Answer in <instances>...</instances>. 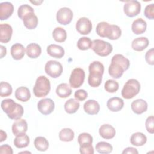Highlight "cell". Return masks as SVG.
Segmentation results:
<instances>
[{
	"instance_id": "obj_11",
	"label": "cell",
	"mask_w": 154,
	"mask_h": 154,
	"mask_svg": "<svg viewBox=\"0 0 154 154\" xmlns=\"http://www.w3.org/2000/svg\"><path fill=\"white\" fill-rule=\"evenodd\" d=\"M38 111L43 115H48L53 112L55 108L54 101L49 98H45L40 100L37 103Z\"/></svg>"
},
{
	"instance_id": "obj_44",
	"label": "cell",
	"mask_w": 154,
	"mask_h": 154,
	"mask_svg": "<svg viewBox=\"0 0 154 154\" xmlns=\"http://www.w3.org/2000/svg\"><path fill=\"white\" fill-rule=\"evenodd\" d=\"M153 122H154V117L153 116H150L147 118L145 123L146 128L147 132L152 134H153L154 132Z\"/></svg>"
},
{
	"instance_id": "obj_48",
	"label": "cell",
	"mask_w": 154,
	"mask_h": 154,
	"mask_svg": "<svg viewBox=\"0 0 154 154\" xmlns=\"http://www.w3.org/2000/svg\"><path fill=\"white\" fill-rule=\"evenodd\" d=\"M122 153H128V154H138V152L137 149L132 147H129L123 150Z\"/></svg>"
},
{
	"instance_id": "obj_46",
	"label": "cell",
	"mask_w": 154,
	"mask_h": 154,
	"mask_svg": "<svg viewBox=\"0 0 154 154\" xmlns=\"http://www.w3.org/2000/svg\"><path fill=\"white\" fill-rule=\"evenodd\" d=\"M79 152L82 154H93L94 153V149L92 145L80 147Z\"/></svg>"
},
{
	"instance_id": "obj_25",
	"label": "cell",
	"mask_w": 154,
	"mask_h": 154,
	"mask_svg": "<svg viewBox=\"0 0 154 154\" xmlns=\"http://www.w3.org/2000/svg\"><path fill=\"white\" fill-rule=\"evenodd\" d=\"M18 103H16L11 99H6L1 102V106L3 111L7 114V116L10 115L17 108Z\"/></svg>"
},
{
	"instance_id": "obj_5",
	"label": "cell",
	"mask_w": 154,
	"mask_h": 154,
	"mask_svg": "<svg viewBox=\"0 0 154 154\" xmlns=\"http://www.w3.org/2000/svg\"><path fill=\"white\" fill-rule=\"evenodd\" d=\"M140 90V84L135 79H130L125 84L122 90V96L124 99H130L138 94Z\"/></svg>"
},
{
	"instance_id": "obj_29",
	"label": "cell",
	"mask_w": 154,
	"mask_h": 154,
	"mask_svg": "<svg viewBox=\"0 0 154 154\" xmlns=\"http://www.w3.org/2000/svg\"><path fill=\"white\" fill-rule=\"evenodd\" d=\"M72 92L70 87L67 83H61L56 88V93L60 98H66L70 96Z\"/></svg>"
},
{
	"instance_id": "obj_27",
	"label": "cell",
	"mask_w": 154,
	"mask_h": 154,
	"mask_svg": "<svg viewBox=\"0 0 154 154\" xmlns=\"http://www.w3.org/2000/svg\"><path fill=\"white\" fill-rule=\"evenodd\" d=\"M42 52V49L39 45L32 43L27 45L26 48V54L31 58H37Z\"/></svg>"
},
{
	"instance_id": "obj_23",
	"label": "cell",
	"mask_w": 154,
	"mask_h": 154,
	"mask_svg": "<svg viewBox=\"0 0 154 154\" xmlns=\"http://www.w3.org/2000/svg\"><path fill=\"white\" fill-rule=\"evenodd\" d=\"M11 55L14 60H21L25 54V49L20 43H14L11 47Z\"/></svg>"
},
{
	"instance_id": "obj_35",
	"label": "cell",
	"mask_w": 154,
	"mask_h": 154,
	"mask_svg": "<svg viewBox=\"0 0 154 154\" xmlns=\"http://www.w3.org/2000/svg\"><path fill=\"white\" fill-rule=\"evenodd\" d=\"M78 141L80 147L92 145L93 137L90 134L87 132H83L78 135Z\"/></svg>"
},
{
	"instance_id": "obj_50",
	"label": "cell",
	"mask_w": 154,
	"mask_h": 154,
	"mask_svg": "<svg viewBox=\"0 0 154 154\" xmlns=\"http://www.w3.org/2000/svg\"><path fill=\"white\" fill-rule=\"evenodd\" d=\"M0 48H1V58H2L4 56L6 55L7 49H6V48L2 45H1Z\"/></svg>"
},
{
	"instance_id": "obj_36",
	"label": "cell",
	"mask_w": 154,
	"mask_h": 154,
	"mask_svg": "<svg viewBox=\"0 0 154 154\" xmlns=\"http://www.w3.org/2000/svg\"><path fill=\"white\" fill-rule=\"evenodd\" d=\"M96 151L101 154H108L112 151V146L105 141H100L96 145Z\"/></svg>"
},
{
	"instance_id": "obj_51",
	"label": "cell",
	"mask_w": 154,
	"mask_h": 154,
	"mask_svg": "<svg viewBox=\"0 0 154 154\" xmlns=\"http://www.w3.org/2000/svg\"><path fill=\"white\" fill-rule=\"evenodd\" d=\"M31 3L35 4V5H39L41 3L43 2V1H31Z\"/></svg>"
},
{
	"instance_id": "obj_28",
	"label": "cell",
	"mask_w": 154,
	"mask_h": 154,
	"mask_svg": "<svg viewBox=\"0 0 154 154\" xmlns=\"http://www.w3.org/2000/svg\"><path fill=\"white\" fill-rule=\"evenodd\" d=\"M130 142L134 146H142L147 142V137L143 133L137 132L131 135Z\"/></svg>"
},
{
	"instance_id": "obj_9",
	"label": "cell",
	"mask_w": 154,
	"mask_h": 154,
	"mask_svg": "<svg viewBox=\"0 0 154 154\" xmlns=\"http://www.w3.org/2000/svg\"><path fill=\"white\" fill-rule=\"evenodd\" d=\"M125 14L130 17L137 16L141 11V4L137 0L127 1L123 6Z\"/></svg>"
},
{
	"instance_id": "obj_6",
	"label": "cell",
	"mask_w": 154,
	"mask_h": 154,
	"mask_svg": "<svg viewBox=\"0 0 154 154\" xmlns=\"http://www.w3.org/2000/svg\"><path fill=\"white\" fill-rule=\"evenodd\" d=\"M91 49L98 55L106 57L109 55L112 51V46L109 42L103 40L96 39L93 41Z\"/></svg>"
},
{
	"instance_id": "obj_4",
	"label": "cell",
	"mask_w": 154,
	"mask_h": 154,
	"mask_svg": "<svg viewBox=\"0 0 154 154\" xmlns=\"http://www.w3.org/2000/svg\"><path fill=\"white\" fill-rule=\"evenodd\" d=\"M51 90V84L49 79L45 76H38L33 87V93L37 97L47 96Z\"/></svg>"
},
{
	"instance_id": "obj_18",
	"label": "cell",
	"mask_w": 154,
	"mask_h": 154,
	"mask_svg": "<svg viewBox=\"0 0 154 154\" xmlns=\"http://www.w3.org/2000/svg\"><path fill=\"white\" fill-rule=\"evenodd\" d=\"M106 105L111 111L117 112L123 108L124 106V102L120 97H114L108 99Z\"/></svg>"
},
{
	"instance_id": "obj_13",
	"label": "cell",
	"mask_w": 154,
	"mask_h": 154,
	"mask_svg": "<svg viewBox=\"0 0 154 154\" xmlns=\"http://www.w3.org/2000/svg\"><path fill=\"white\" fill-rule=\"evenodd\" d=\"M14 11L13 5L10 2H3L0 4V20L8 19Z\"/></svg>"
},
{
	"instance_id": "obj_47",
	"label": "cell",
	"mask_w": 154,
	"mask_h": 154,
	"mask_svg": "<svg viewBox=\"0 0 154 154\" xmlns=\"http://www.w3.org/2000/svg\"><path fill=\"white\" fill-rule=\"evenodd\" d=\"M12 148L8 144H4L0 146L1 154H13Z\"/></svg>"
},
{
	"instance_id": "obj_34",
	"label": "cell",
	"mask_w": 154,
	"mask_h": 154,
	"mask_svg": "<svg viewBox=\"0 0 154 154\" xmlns=\"http://www.w3.org/2000/svg\"><path fill=\"white\" fill-rule=\"evenodd\" d=\"M61 141L64 142H69L73 140L75 137L74 132L70 128H64L60 131L58 135Z\"/></svg>"
},
{
	"instance_id": "obj_20",
	"label": "cell",
	"mask_w": 154,
	"mask_h": 154,
	"mask_svg": "<svg viewBox=\"0 0 154 154\" xmlns=\"http://www.w3.org/2000/svg\"><path fill=\"white\" fill-rule=\"evenodd\" d=\"M131 109L137 114H141L147 109V103L142 99L134 100L131 103Z\"/></svg>"
},
{
	"instance_id": "obj_1",
	"label": "cell",
	"mask_w": 154,
	"mask_h": 154,
	"mask_svg": "<svg viewBox=\"0 0 154 154\" xmlns=\"http://www.w3.org/2000/svg\"><path fill=\"white\" fill-rule=\"evenodd\" d=\"M130 66L129 60L122 54L114 55L108 68L109 75L113 78L119 79L127 70Z\"/></svg>"
},
{
	"instance_id": "obj_33",
	"label": "cell",
	"mask_w": 154,
	"mask_h": 154,
	"mask_svg": "<svg viewBox=\"0 0 154 154\" xmlns=\"http://www.w3.org/2000/svg\"><path fill=\"white\" fill-rule=\"evenodd\" d=\"M34 144L36 149L41 152L47 150L49 147V142L43 137H37L34 140Z\"/></svg>"
},
{
	"instance_id": "obj_43",
	"label": "cell",
	"mask_w": 154,
	"mask_h": 154,
	"mask_svg": "<svg viewBox=\"0 0 154 154\" xmlns=\"http://www.w3.org/2000/svg\"><path fill=\"white\" fill-rule=\"evenodd\" d=\"M75 98L78 101H83L88 97L87 92L83 89H79L75 91L74 94Z\"/></svg>"
},
{
	"instance_id": "obj_52",
	"label": "cell",
	"mask_w": 154,
	"mask_h": 154,
	"mask_svg": "<svg viewBox=\"0 0 154 154\" xmlns=\"http://www.w3.org/2000/svg\"><path fill=\"white\" fill-rule=\"evenodd\" d=\"M31 153V152H20V153Z\"/></svg>"
},
{
	"instance_id": "obj_15",
	"label": "cell",
	"mask_w": 154,
	"mask_h": 154,
	"mask_svg": "<svg viewBox=\"0 0 154 154\" xmlns=\"http://www.w3.org/2000/svg\"><path fill=\"white\" fill-rule=\"evenodd\" d=\"M12 132L17 136L20 134H25L28 130V124L24 119H18L13 123Z\"/></svg>"
},
{
	"instance_id": "obj_12",
	"label": "cell",
	"mask_w": 154,
	"mask_h": 154,
	"mask_svg": "<svg viewBox=\"0 0 154 154\" xmlns=\"http://www.w3.org/2000/svg\"><path fill=\"white\" fill-rule=\"evenodd\" d=\"M76 29L79 34L87 35L90 33L92 29L91 22L87 17H81L76 23Z\"/></svg>"
},
{
	"instance_id": "obj_22",
	"label": "cell",
	"mask_w": 154,
	"mask_h": 154,
	"mask_svg": "<svg viewBox=\"0 0 154 154\" xmlns=\"http://www.w3.org/2000/svg\"><path fill=\"white\" fill-rule=\"evenodd\" d=\"M149 41L147 37H141L133 40L131 46L133 50L135 51H143L149 45Z\"/></svg>"
},
{
	"instance_id": "obj_49",
	"label": "cell",
	"mask_w": 154,
	"mask_h": 154,
	"mask_svg": "<svg viewBox=\"0 0 154 154\" xmlns=\"http://www.w3.org/2000/svg\"><path fill=\"white\" fill-rule=\"evenodd\" d=\"M7 134L2 130L0 131V142H2L7 138Z\"/></svg>"
},
{
	"instance_id": "obj_21",
	"label": "cell",
	"mask_w": 154,
	"mask_h": 154,
	"mask_svg": "<svg viewBox=\"0 0 154 154\" xmlns=\"http://www.w3.org/2000/svg\"><path fill=\"white\" fill-rule=\"evenodd\" d=\"M47 53L51 57L56 58H61L64 55V49L62 46L55 44L49 45L46 49Z\"/></svg>"
},
{
	"instance_id": "obj_40",
	"label": "cell",
	"mask_w": 154,
	"mask_h": 154,
	"mask_svg": "<svg viewBox=\"0 0 154 154\" xmlns=\"http://www.w3.org/2000/svg\"><path fill=\"white\" fill-rule=\"evenodd\" d=\"M32 12H34V10L32 7L28 4H23L19 7L17 10V15L20 19H22L25 15Z\"/></svg>"
},
{
	"instance_id": "obj_32",
	"label": "cell",
	"mask_w": 154,
	"mask_h": 154,
	"mask_svg": "<svg viewBox=\"0 0 154 154\" xmlns=\"http://www.w3.org/2000/svg\"><path fill=\"white\" fill-rule=\"evenodd\" d=\"M52 37L55 41L59 43H63L65 42L67 38V33L64 28L61 27H57L52 32Z\"/></svg>"
},
{
	"instance_id": "obj_24",
	"label": "cell",
	"mask_w": 154,
	"mask_h": 154,
	"mask_svg": "<svg viewBox=\"0 0 154 154\" xmlns=\"http://www.w3.org/2000/svg\"><path fill=\"white\" fill-rule=\"evenodd\" d=\"M131 28L132 32L137 35L143 34L146 30L147 23L142 18H138L132 22Z\"/></svg>"
},
{
	"instance_id": "obj_16",
	"label": "cell",
	"mask_w": 154,
	"mask_h": 154,
	"mask_svg": "<svg viewBox=\"0 0 154 154\" xmlns=\"http://www.w3.org/2000/svg\"><path fill=\"white\" fill-rule=\"evenodd\" d=\"M99 133L100 137L109 140L114 137L116 135V129L111 125L103 124L99 128Z\"/></svg>"
},
{
	"instance_id": "obj_31",
	"label": "cell",
	"mask_w": 154,
	"mask_h": 154,
	"mask_svg": "<svg viewBox=\"0 0 154 154\" xmlns=\"http://www.w3.org/2000/svg\"><path fill=\"white\" fill-rule=\"evenodd\" d=\"M80 106L79 102L76 99L71 98L67 100L64 103V109L68 114L75 113Z\"/></svg>"
},
{
	"instance_id": "obj_41",
	"label": "cell",
	"mask_w": 154,
	"mask_h": 154,
	"mask_svg": "<svg viewBox=\"0 0 154 154\" xmlns=\"http://www.w3.org/2000/svg\"><path fill=\"white\" fill-rule=\"evenodd\" d=\"M23 114V108L21 105L18 103L16 109L10 115L8 116V117L11 120H17L18 119H20L22 117Z\"/></svg>"
},
{
	"instance_id": "obj_39",
	"label": "cell",
	"mask_w": 154,
	"mask_h": 154,
	"mask_svg": "<svg viewBox=\"0 0 154 154\" xmlns=\"http://www.w3.org/2000/svg\"><path fill=\"white\" fill-rule=\"evenodd\" d=\"M119 83L114 79H108L105 82V90L108 93H115L119 89Z\"/></svg>"
},
{
	"instance_id": "obj_19",
	"label": "cell",
	"mask_w": 154,
	"mask_h": 154,
	"mask_svg": "<svg viewBox=\"0 0 154 154\" xmlns=\"http://www.w3.org/2000/svg\"><path fill=\"white\" fill-rule=\"evenodd\" d=\"M84 110L89 115H95L99 112L100 105L96 100L90 99L84 103Z\"/></svg>"
},
{
	"instance_id": "obj_30",
	"label": "cell",
	"mask_w": 154,
	"mask_h": 154,
	"mask_svg": "<svg viewBox=\"0 0 154 154\" xmlns=\"http://www.w3.org/2000/svg\"><path fill=\"white\" fill-rule=\"evenodd\" d=\"M29 138L26 134H22L17 135L13 141L14 146L19 149L27 147L29 145Z\"/></svg>"
},
{
	"instance_id": "obj_42",
	"label": "cell",
	"mask_w": 154,
	"mask_h": 154,
	"mask_svg": "<svg viewBox=\"0 0 154 154\" xmlns=\"http://www.w3.org/2000/svg\"><path fill=\"white\" fill-rule=\"evenodd\" d=\"M145 16L149 19H154V4H150L147 5L144 11Z\"/></svg>"
},
{
	"instance_id": "obj_45",
	"label": "cell",
	"mask_w": 154,
	"mask_h": 154,
	"mask_svg": "<svg viewBox=\"0 0 154 154\" xmlns=\"http://www.w3.org/2000/svg\"><path fill=\"white\" fill-rule=\"evenodd\" d=\"M145 59L149 64L152 66L154 64V49L153 48L147 51L146 53Z\"/></svg>"
},
{
	"instance_id": "obj_2",
	"label": "cell",
	"mask_w": 154,
	"mask_h": 154,
	"mask_svg": "<svg viewBox=\"0 0 154 154\" xmlns=\"http://www.w3.org/2000/svg\"><path fill=\"white\" fill-rule=\"evenodd\" d=\"M96 32L99 36L112 40H117L122 35V30L119 26L110 25L106 22H99L96 26Z\"/></svg>"
},
{
	"instance_id": "obj_3",
	"label": "cell",
	"mask_w": 154,
	"mask_h": 154,
	"mask_svg": "<svg viewBox=\"0 0 154 154\" xmlns=\"http://www.w3.org/2000/svg\"><path fill=\"white\" fill-rule=\"evenodd\" d=\"M88 84L92 87H99L102 82V75L104 73V66L102 63L94 61L90 63L88 67Z\"/></svg>"
},
{
	"instance_id": "obj_38",
	"label": "cell",
	"mask_w": 154,
	"mask_h": 154,
	"mask_svg": "<svg viewBox=\"0 0 154 154\" xmlns=\"http://www.w3.org/2000/svg\"><path fill=\"white\" fill-rule=\"evenodd\" d=\"M12 87L11 85L4 81L1 82L0 84V95L2 97H7L11 94L12 93Z\"/></svg>"
},
{
	"instance_id": "obj_10",
	"label": "cell",
	"mask_w": 154,
	"mask_h": 154,
	"mask_svg": "<svg viewBox=\"0 0 154 154\" xmlns=\"http://www.w3.org/2000/svg\"><path fill=\"white\" fill-rule=\"evenodd\" d=\"M73 16L72 10L68 7H63L60 8L57 13V22L63 25L69 24L72 20Z\"/></svg>"
},
{
	"instance_id": "obj_17",
	"label": "cell",
	"mask_w": 154,
	"mask_h": 154,
	"mask_svg": "<svg viewBox=\"0 0 154 154\" xmlns=\"http://www.w3.org/2000/svg\"><path fill=\"white\" fill-rule=\"evenodd\" d=\"M22 20L24 26L28 29H34L37 26L38 18L34 14V12L27 14Z\"/></svg>"
},
{
	"instance_id": "obj_14",
	"label": "cell",
	"mask_w": 154,
	"mask_h": 154,
	"mask_svg": "<svg viewBox=\"0 0 154 154\" xmlns=\"http://www.w3.org/2000/svg\"><path fill=\"white\" fill-rule=\"evenodd\" d=\"M13 29L8 23H1L0 25V42L1 43H8L11 38Z\"/></svg>"
},
{
	"instance_id": "obj_8",
	"label": "cell",
	"mask_w": 154,
	"mask_h": 154,
	"mask_svg": "<svg viewBox=\"0 0 154 154\" xmlns=\"http://www.w3.org/2000/svg\"><path fill=\"white\" fill-rule=\"evenodd\" d=\"M85 79L84 70L79 67L74 69L69 78V84L70 87L77 88L82 85Z\"/></svg>"
},
{
	"instance_id": "obj_26",
	"label": "cell",
	"mask_w": 154,
	"mask_h": 154,
	"mask_svg": "<svg viewBox=\"0 0 154 154\" xmlns=\"http://www.w3.org/2000/svg\"><path fill=\"white\" fill-rule=\"evenodd\" d=\"M15 97L18 100L21 102H27L31 98L29 90L26 87H19L15 91Z\"/></svg>"
},
{
	"instance_id": "obj_37",
	"label": "cell",
	"mask_w": 154,
	"mask_h": 154,
	"mask_svg": "<svg viewBox=\"0 0 154 154\" xmlns=\"http://www.w3.org/2000/svg\"><path fill=\"white\" fill-rule=\"evenodd\" d=\"M93 45V41L87 37L80 38L77 42V47L79 50L85 51L91 49Z\"/></svg>"
},
{
	"instance_id": "obj_7",
	"label": "cell",
	"mask_w": 154,
	"mask_h": 154,
	"mask_svg": "<svg viewBox=\"0 0 154 154\" xmlns=\"http://www.w3.org/2000/svg\"><path fill=\"white\" fill-rule=\"evenodd\" d=\"M46 73L53 78H57L61 76L63 73V68L62 64L57 61H48L45 66Z\"/></svg>"
}]
</instances>
